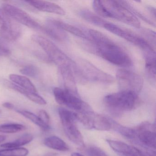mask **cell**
<instances>
[{"label":"cell","mask_w":156,"mask_h":156,"mask_svg":"<svg viewBox=\"0 0 156 156\" xmlns=\"http://www.w3.org/2000/svg\"><path fill=\"white\" fill-rule=\"evenodd\" d=\"M58 114L67 138L77 146H84L83 137L76 125V113L63 108L58 109Z\"/></svg>","instance_id":"4"},{"label":"cell","mask_w":156,"mask_h":156,"mask_svg":"<svg viewBox=\"0 0 156 156\" xmlns=\"http://www.w3.org/2000/svg\"><path fill=\"white\" fill-rule=\"evenodd\" d=\"M17 112L21 115H22L24 116L26 118L30 119L33 123L35 124V125L38 126L39 127L41 128L44 131H48L51 129L50 126L46 125L42 122L40 119L38 115L30 112V111H26L23 110H17Z\"/></svg>","instance_id":"22"},{"label":"cell","mask_w":156,"mask_h":156,"mask_svg":"<svg viewBox=\"0 0 156 156\" xmlns=\"http://www.w3.org/2000/svg\"><path fill=\"white\" fill-rule=\"evenodd\" d=\"M59 70L65 87V89L78 94L74 75L72 69L69 67H62L59 68Z\"/></svg>","instance_id":"15"},{"label":"cell","mask_w":156,"mask_h":156,"mask_svg":"<svg viewBox=\"0 0 156 156\" xmlns=\"http://www.w3.org/2000/svg\"><path fill=\"white\" fill-rule=\"evenodd\" d=\"M42 31L59 41H64L67 39V35L63 31L49 24L43 27Z\"/></svg>","instance_id":"19"},{"label":"cell","mask_w":156,"mask_h":156,"mask_svg":"<svg viewBox=\"0 0 156 156\" xmlns=\"http://www.w3.org/2000/svg\"><path fill=\"white\" fill-rule=\"evenodd\" d=\"M105 8L108 18L118 20L135 28H140L139 20L129 9L122 4L121 1H101Z\"/></svg>","instance_id":"5"},{"label":"cell","mask_w":156,"mask_h":156,"mask_svg":"<svg viewBox=\"0 0 156 156\" xmlns=\"http://www.w3.org/2000/svg\"><path fill=\"white\" fill-rule=\"evenodd\" d=\"M71 156H84V155H82L81 153H78V152H73L71 154Z\"/></svg>","instance_id":"35"},{"label":"cell","mask_w":156,"mask_h":156,"mask_svg":"<svg viewBox=\"0 0 156 156\" xmlns=\"http://www.w3.org/2000/svg\"><path fill=\"white\" fill-rule=\"evenodd\" d=\"M2 9L13 20L18 23L23 24L29 28L42 31L43 27L32 18L27 12L18 7L5 3Z\"/></svg>","instance_id":"10"},{"label":"cell","mask_w":156,"mask_h":156,"mask_svg":"<svg viewBox=\"0 0 156 156\" xmlns=\"http://www.w3.org/2000/svg\"><path fill=\"white\" fill-rule=\"evenodd\" d=\"M145 66L147 73L152 79L156 78V53L154 49L144 51Z\"/></svg>","instance_id":"16"},{"label":"cell","mask_w":156,"mask_h":156,"mask_svg":"<svg viewBox=\"0 0 156 156\" xmlns=\"http://www.w3.org/2000/svg\"><path fill=\"white\" fill-rule=\"evenodd\" d=\"M10 53V51L9 49L5 48L4 46L0 45V56L8 55Z\"/></svg>","instance_id":"32"},{"label":"cell","mask_w":156,"mask_h":156,"mask_svg":"<svg viewBox=\"0 0 156 156\" xmlns=\"http://www.w3.org/2000/svg\"><path fill=\"white\" fill-rule=\"evenodd\" d=\"M20 73L27 76L34 77L38 75V70L34 66L27 65L21 69Z\"/></svg>","instance_id":"28"},{"label":"cell","mask_w":156,"mask_h":156,"mask_svg":"<svg viewBox=\"0 0 156 156\" xmlns=\"http://www.w3.org/2000/svg\"><path fill=\"white\" fill-rule=\"evenodd\" d=\"M38 116L43 123L50 126V118L48 113L44 110H41L39 112Z\"/></svg>","instance_id":"30"},{"label":"cell","mask_w":156,"mask_h":156,"mask_svg":"<svg viewBox=\"0 0 156 156\" xmlns=\"http://www.w3.org/2000/svg\"><path fill=\"white\" fill-rule=\"evenodd\" d=\"M53 94L56 102L78 112L91 110L90 107L83 101L77 94L66 89L55 87Z\"/></svg>","instance_id":"6"},{"label":"cell","mask_w":156,"mask_h":156,"mask_svg":"<svg viewBox=\"0 0 156 156\" xmlns=\"http://www.w3.org/2000/svg\"><path fill=\"white\" fill-rule=\"evenodd\" d=\"M144 35H146V37L147 38L148 40H150L152 44H154V46L155 45V42H156V34L155 33L153 32L152 31L150 30H144Z\"/></svg>","instance_id":"31"},{"label":"cell","mask_w":156,"mask_h":156,"mask_svg":"<svg viewBox=\"0 0 156 156\" xmlns=\"http://www.w3.org/2000/svg\"><path fill=\"white\" fill-rule=\"evenodd\" d=\"M34 136L30 134H25L20 137L18 139L12 142H7L1 144V147L5 148H14L20 147L22 146L29 144L32 141Z\"/></svg>","instance_id":"21"},{"label":"cell","mask_w":156,"mask_h":156,"mask_svg":"<svg viewBox=\"0 0 156 156\" xmlns=\"http://www.w3.org/2000/svg\"><path fill=\"white\" fill-rule=\"evenodd\" d=\"M2 106L4 107L9 109H12L14 107V105L13 104L9 103V102H6V103H3L2 104Z\"/></svg>","instance_id":"33"},{"label":"cell","mask_w":156,"mask_h":156,"mask_svg":"<svg viewBox=\"0 0 156 156\" xmlns=\"http://www.w3.org/2000/svg\"><path fill=\"white\" fill-rule=\"evenodd\" d=\"M26 2L41 11L60 15H64L66 14L65 11L62 7L52 2L38 0L27 1Z\"/></svg>","instance_id":"13"},{"label":"cell","mask_w":156,"mask_h":156,"mask_svg":"<svg viewBox=\"0 0 156 156\" xmlns=\"http://www.w3.org/2000/svg\"><path fill=\"white\" fill-rule=\"evenodd\" d=\"M112 127V123L105 117L102 115L94 114L93 129L98 130H109Z\"/></svg>","instance_id":"20"},{"label":"cell","mask_w":156,"mask_h":156,"mask_svg":"<svg viewBox=\"0 0 156 156\" xmlns=\"http://www.w3.org/2000/svg\"><path fill=\"white\" fill-rule=\"evenodd\" d=\"M87 153L88 156H108L102 149L95 147L88 148Z\"/></svg>","instance_id":"29"},{"label":"cell","mask_w":156,"mask_h":156,"mask_svg":"<svg viewBox=\"0 0 156 156\" xmlns=\"http://www.w3.org/2000/svg\"><path fill=\"white\" fill-rule=\"evenodd\" d=\"M80 14L82 18L88 22L99 27L104 28V25L107 22L105 20L89 11H82L80 12Z\"/></svg>","instance_id":"23"},{"label":"cell","mask_w":156,"mask_h":156,"mask_svg":"<svg viewBox=\"0 0 156 156\" xmlns=\"http://www.w3.org/2000/svg\"><path fill=\"white\" fill-rule=\"evenodd\" d=\"M34 41L38 44L46 53L50 61L59 68L69 67L73 70L74 75L80 76V70L76 64L52 42L40 35L34 34L31 37Z\"/></svg>","instance_id":"2"},{"label":"cell","mask_w":156,"mask_h":156,"mask_svg":"<svg viewBox=\"0 0 156 156\" xmlns=\"http://www.w3.org/2000/svg\"><path fill=\"white\" fill-rule=\"evenodd\" d=\"M44 144L50 148L61 151L69 150V147L62 139L56 136H51L44 139Z\"/></svg>","instance_id":"17"},{"label":"cell","mask_w":156,"mask_h":156,"mask_svg":"<svg viewBox=\"0 0 156 156\" xmlns=\"http://www.w3.org/2000/svg\"><path fill=\"white\" fill-rule=\"evenodd\" d=\"M29 151L23 147L8 148L0 150V156H27Z\"/></svg>","instance_id":"25"},{"label":"cell","mask_w":156,"mask_h":156,"mask_svg":"<svg viewBox=\"0 0 156 156\" xmlns=\"http://www.w3.org/2000/svg\"><path fill=\"white\" fill-rule=\"evenodd\" d=\"M6 136H3V135H0V143L3 142V141L6 140Z\"/></svg>","instance_id":"34"},{"label":"cell","mask_w":156,"mask_h":156,"mask_svg":"<svg viewBox=\"0 0 156 156\" xmlns=\"http://www.w3.org/2000/svg\"><path fill=\"white\" fill-rule=\"evenodd\" d=\"M22 29L18 23L0 9V34L6 41H13L21 35Z\"/></svg>","instance_id":"8"},{"label":"cell","mask_w":156,"mask_h":156,"mask_svg":"<svg viewBox=\"0 0 156 156\" xmlns=\"http://www.w3.org/2000/svg\"><path fill=\"white\" fill-rule=\"evenodd\" d=\"M116 78L120 91H128L138 94L143 86L142 77L137 74L125 69H119Z\"/></svg>","instance_id":"7"},{"label":"cell","mask_w":156,"mask_h":156,"mask_svg":"<svg viewBox=\"0 0 156 156\" xmlns=\"http://www.w3.org/2000/svg\"><path fill=\"white\" fill-rule=\"evenodd\" d=\"M81 66L80 70L85 79L90 78L93 81L107 83H113L114 81L113 76L98 69L87 61H82Z\"/></svg>","instance_id":"11"},{"label":"cell","mask_w":156,"mask_h":156,"mask_svg":"<svg viewBox=\"0 0 156 156\" xmlns=\"http://www.w3.org/2000/svg\"><path fill=\"white\" fill-rule=\"evenodd\" d=\"M47 23L52 25L62 30L68 32L75 36L80 37L83 39L88 40L89 37L87 36L86 34L79 28L75 27L73 25H70L68 23L64 22L58 20H55L53 19H48Z\"/></svg>","instance_id":"14"},{"label":"cell","mask_w":156,"mask_h":156,"mask_svg":"<svg viewBox=\"0 0 156 156\" xmlns=\"http://www.w3.org/2000/svg\"><path fill=\"white\" fill-rule=\"evenodd\" d=\"M104 103L113 110L129 111L136 109L141 104L138 94L128 91H120L105 97Z\"/></svg>","instance_id":"3"},{"label":"cell","mask_w":156,"mask_h":156,"mask_svg":"<svg viewBox=\"0 0 156 156\" xmlns=\"http://www.w3.org/2000/svg\"><path fill=\"white\" fill-rule=\"evenodd\" d=\"M151 126L148 124L141 125L140 126L138 133L136 132V135H137L138 138L140 142L143 145L151 148H156V132L153 126L149 128Z\"/></svg>","instance_id":"12"},{"label":"cell","mask_w":156,"mask_h":156,"mask_svg":"<svg viewBox=\"0 0 156 156\" xmlns=\"http://www.w3.org/2000/svg\"><path fill=\"white\" fill-rule=\"evenodd\" d=\"M104 28L136 46H138L144 51L147 49H154L150 44L142 37L128 30L122 29L113 23L107 22L104 25Z\"/></svg>","instance_id":"9"},{"label":"cell","mask_w":156,"mask_h":156,"mask_svg":"<svg viewBox=\"0 0 156 156\" xmlns=\"http://www.w3.org/2000/svg\"><path fill=\"white\" fill-rule=\"evenodd\" d=\"M19 93H20L24 95L27 98H29L30 100L40 105H45L47 102L45 99L42 97L41 96L37 94V93L30 92L27 91L25 89L21 87L20 89Z\"/></svg>","instance_id":"26"},{"label":"cell","mask_w":156,"mask_h":156,"mask_svg":"<svg viewBox=\"0 0 156 156\" xmlns=\"http://www.w3.org/2000/svg\"><path fill=\"white\" fill-rule=\"evenodd\" d=\"M93 7L95 11L99 16L104 18H108L106 10L101 1H94L93 2Z\"/></svg>","instance_id":"27"},{"label":"cell","mask_w":156,"mask_h":156,"mask_svg":"<svg viewBox=\"0 0 156 156\" xmlns=\"http://www.w3.org/2000/svg\"><path fill=\"white\" fill-rule=\"evenodd\" d=\"M9 78L13 83L30 92L37 93L36 87L30 80L26 76L17 74H10Z\"/></svg>","instance_id":"18"},{"label":"cell","mask_w":156,"mask_h":156,"mask_svg":"<svg viewBox=\"0 0 156 156\" xmlns=\"http://www.w3.org/2000/svg\"><path fill=\"white\" fill-rule=\"evenodd\" d=\"M89 34L95 44L97 52L103 59L122 67L133 65V62L129 55L105 34L94 30H90Z\"/></svg>","instance_id":"1"},{"label":"cell","mask_w":156,"mask_h":156,"mask_svg":"<svg viewBox=\"0 0 156 156\" xmlns=\"http://www.w3.org/2000/svg\"><path fill=\"white\" fill-rule=\"evenodd\" d=\"M26 129L25 126L21 124L16 123L3 124L0 125V133L12 134L23 131Z\"/></svg>","instance_id":"24"}]
</instances>
